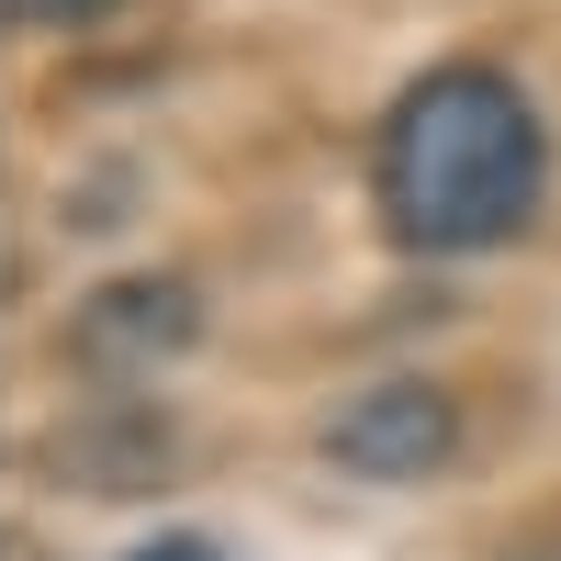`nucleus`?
I'll return each instance as SVG.
<instances>
[{"label": "nucleus", "instance_id": "obj_1", "mask_svg": "<svg viewBox=\"0 0 561 561\" xmlns=\"http://www.w3.org/2000/svg\"><path fill=\"white\" fill-rule=\"evenodd\" d=\"M550 192V124L505 68L449 57L382 113V147H370V203L404 248L427 259H483L517 248L539 225Z\"/></svg>", "mask_w": 561, "mask_h": 561}, {"label": "nucleus", "instance_id": "obj_2", "mask_svg": "<svg viewBox=\"0 0 561 561\" xmlns=\"http://www.w3.org/2000/svg\"><path fill=\"white\" fill-rule=\"evenodd\" d=\"M325 460L348 483H427L460 460V404L438 382H370L325 415Z\"/></svg>", "mask_w": 561, "mask_h": 561}, {"label": "nucleus", "instance_id": "obj_3", "mask_svg": "<svg viewBox=\"0 0 561 561\" xmlns=\"http://www.w3.org/2000/svg\"><path fill=\"white\" fill-rule=\"evenodd\" d=\"M192 280H113V293H90L79 304V359L90 370H113V382H147L158 359L192 348Z\"/></svg>", "mask_w": 561, "mask_h": 561}, {"label": "nucleus", "instance_id": "obj_4", "mask_svg": "<svg viewBox=\"0 0 561 561\" xmlns=\"http://www.w3.org/2000/svg\"><path fill=\"white\" fill-rule=\"evenodd\" d=\"M113 12H124V0H12V23H34V34H90Z\"/></svg>", "mask_w": 561, "mask_h": 561}, {"label": "nucleus", "instance_id": "obj_5", "mask_svg": "<svg viewBox=\"0 0 561 561\" xmlns=\"http://www.w3.org/2000/svg\"><path fill=\"white\" fill-rule=\"evenodd\" d=\"M124 561H225V550H214V539H192V528H169V539H135Z\"/></svg>", "mask_w": 561, "mask_h": 561}]
</instances>
